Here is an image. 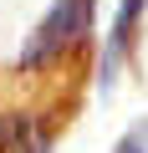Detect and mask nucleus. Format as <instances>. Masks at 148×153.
I'll list each match as a JSON object with an SVG mask.
<instances>
[{"mask_svg":"<svg viewBox=\"0 0 148 153\" xmlns=\"http://www.w3.org/2000/svg\"><path fill=\"white\" fill-rule=\"evenodd\" d=\"M92 10H97V0H56V5L46 10V21L36 26V36L26 41V51H21V71H31V76L61 71L71 56L87 46Z\"/></svg>","mask_w":148,"mask_h":153,"instance_id":"1","label":"nucleus"},{"mask_svg":"<svg viewBox=\"0 0 148 153\" xmlns=\"http://www.w3.org/2000/svg\"><path fill=\"white\" fill-rule=\"evenodd\" d=\"M61 117H51V107L41 97H16L0 107V153H46L51 133Z\"/></svg>","mask_w":148,"mask_h":153,"instance_id":"2","label":"nucleus"},{"mask_svg":"<svg viewBox=\"0 0 148 153\" xmlns=\"http://www.w3.org/2000/svg\"><path fill=\"white\" fill-rule=\"evenodd\" d=\"M112 153H148V148H143V138H123V143H118Z\"/></svg>","mask_w":148,"mask_h":153,"instance_id":"3","label":"nucleus"}]
</instances>
